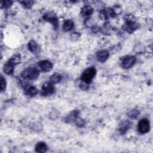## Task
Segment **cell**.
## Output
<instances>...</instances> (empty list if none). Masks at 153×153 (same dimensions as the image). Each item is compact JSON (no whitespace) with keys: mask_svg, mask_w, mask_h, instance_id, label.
I'll return each instance as SVG.
<instances>
[{"mask_svg":"<svg viewBox=\"0 0 153 153\" xmlns=\"http://www.w3.org/2000/svg\"><path fill=\"white\" fill-rule=\"evenodd\" d=\"M22 76L27 80H35L39 76V71L35 68H29L22 72Z\"/></svg>","mask_w":153,"mask_h":153,"instance_id":"1","label":"cell"},{"mask_svg":"<svg viewBox=\"0 0 153 153\" xmlns=\"http://www.w3.org/2000/svg\"><path fill=\"white\" fill-rule=\"evenodd\" d=\"M96 72L94 68H89L86 69L82 75V81L86 84L90 83L96 75Z\"/></svg>","mask_w":153,"mask_h":153,"instance_id":"2","label":"cell"},{"mask_svg":"<svg viewBox=\"0 0 153 153\" xmlns=\"http://www.w3.org/2000/svg\"><path fill=\"white\" fill-rule=\"evenodd\" d=\"M136 62V58L133 56H127L122 62V66L124 69H129L132 67Z\"/></svg>","mask_w":153,"mask_h":153,"instance_id":"3","label":"cell"},{"mask_svg":"<svg viewBox=\"0 0 153 153\" xmlns=\"http://www.w3.org/2000/svg\"><path fill=\"white\" fill-rule=\"evenodd\" d=\"M138 131L141 134L147 133L150 130V122L147 119H142L138 123Z\"/></svg>","mask_w":153,"mask_h":153,"instance_id":"4","label":"cell"},{"mask_svg":"<svg viewBox=\"0 0 153 153\" xmlns=\"http://www.w3.org/2000/svg\"><path fill=\"white\" fill-rule=\"evenodd\" d=\"M38 67L44 72H49L53 68L52 63L49 61H42L38 63Z\"/></svg>","mask_w":153,"mask_h":153,"instance_id":"5","label":"cell"},{"mask_svg":"<svg viewBox=\"0 0 153 153\" xmlns=\"http://www.w3.org/2000/svg\"><path fill=\"white\" fill-rule=\"evenodd\" d=\"M54 91V88L52 83H46L42 87V95L48 96L52 95Z\"/></svg>","mask_w":153,"mask_h":153,"instance_id":"6","label":"cell"},{"mask_svg":"<svg viewBox=\"0 0 153 153\" xmlns=\"http://www.w3.org/2000/svg\"><path fill=\"white\" fill-rule=\"evenodd\" d=\"M28 49L29 50L34 54H37L39 53L40 49L37 44V43L34 41V40H32L31 41L29 44H28Z\"/></svg>","mask_w":153,"mask_h":153,"instance_id":"7","label":"cell"},{"mask_svg":"<svg viewBox=\"0 0 153 153\" xmlns=\"http://www.w3.org/2000/svg\"><path fill=\"white\" fill-rule=\"evenodd\" d=\"M109 53L105 50H101L98 52L97 53V58L99 62H104L106 61L108 58Z\"/></svg>","mask_w":153,"mask_h":153,"instance_id":"8","label":"cell"},{"mask_svg":"<svg viewBox=\"0 0 153 153\" xmlns=\"http://www.w3.org/2000/svg\"><path fill=\"white\" fill-rule=\"evenodd\" d=\"M44 18L46 19V20L53 24L54 28L58 27V20L57 18H56L55 16L53 14H46Z\"/></svg>","mask_w":153,"mask_h":153,"instance_id":"9","label":"cell"},{"mask_svg":"<svg viewBox=\"0 0 153 153\" xmlns=\"http://www.w3.org/2000/svg\"><path fill=\"white\" fill-rule=\"evenodd\" d=\"M25 92L28 96H34L38 93V91L37 88L36 87H35L33 86H30L26 88Z\"/></svg>","mask_w":153,"mask_h":153,"instance_id":"10","label":"cell"},{"mask_svg":"<svg viewBox=\"0 0 153 153\" xmlns=\"http://www.w3.org/2000/svg\"><path fill=\"white\" fill-rule=\"evenodd\" d=\"M20 62V54H15L9 60L8 63H10L12 66H16L19 64Z\"/></svg>","mask_w":153,"mask_h":153,"instance_id":"11","label":"cell"},{"mask_svg":"<svg viewBox=\"0 0 153 153\" xmlns=\"http://www.w3.org/2000/svg\"><path fill=\"white\" fill-rule=\"evenodd\" d=\"M47 150V147L46 146V145L44 142H39L37 144V146L35 147V151L38 152H41L44 153L46 152Z\"/></svg>","mask_w":153,"mask_h":153,"instance_id":"12","label":"cell"},{"mask_svg":"<svg viewBox=\"0 0 153 153\" xmlns=\"http://www.w3.org/2000/svg\"><path fill=\"white\" fill-rule=\"evenodd\" d=\"M74 27V22L71 20H66L63 23V29L65 31H69Z\"/></svg>","mask_w":153,"mask_h":153,"instance_id":"13","label":"cell"},{"mask_svg":"<svg viewBox=\"0 0 153 153\" xmlns=\"http://www.w3.org/2000/svg\"><path fill=\"white\" fill-rule=\"evenodd\" d=\"M93 9L90 6H85L82 10V14L83 16L87 17L90 16L93 13Z\"/></svg>","mask_w":153,"mask_h":153,"instance_id":"14","label":"cell"},{"mask_svg":"<svg viewBox=\"0 0 153 153\" xmlns=\"http://www.w3.org/2000/svg\"><path fill=\"white\" fill-rule=\"evenodd\" d=\"M62 80V76L58 73H55L50 77V82L52 84H57L59 83Z\"/></svg>","mask_w":153,"mask_h":153,"instance_id":"15","label":"cell"},{"mask_svg":"<svg viewBox=\"0 0 153 153\" xmlns=\"http://www.w3.org/2000/svg\"><path fill=\"white\" fill-rule=\"evenodd\" d=\"M3 70L6 74L10 75V74H12L13 73L14 67L12 66V65H10V63H7L4 65Z\"/></svg>","mask_w":153,"mask_h":153,"instance_id":"16","label":"cell"},{"mask_svg":"<svg viewBox=\"0 0 153 153\" xmlns=\"http://www.w3.org/2000/svg\"><path fill=\"white\" fill-rule=\"evenodd\" d=\"M135 28H136L135 24L134 22L131 21H128L126 23V29L129 33H131L132 32Z\"/></svg>","mask_w":153,"mask_h":153,"instance_id":"17","label":"cell"},{"mask_svg":"<svg viewBox=\"0 0 153 153\" xmlns=\"http://www.w3.org/2000/svg\"><path fill=\"white\" fill-rule=\"evenodd\" d=\"M129 122H123V123L121 125V128H120V131L122 133H125L127 130H128L129 127Z\"/></svg>","mask_w":153,"mask_h":153,"instance_id":"18","label":"cell"},{"mask_svg":"<svg viewBox=\"0 0 153 153\" xmlns=\"http://www.w3.org/2000/svg\"><path fill=\"white\" fill-rule=\"evenodd\" d=\"M5 87H6L5 80L1 75V92H4L5 90Z\"/></svg>","mask_w":153,"mask_h":153,"instance_id":"19","label":"cell"}]
</instances>
